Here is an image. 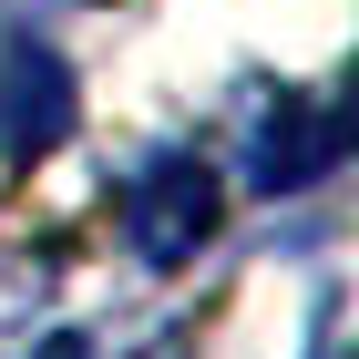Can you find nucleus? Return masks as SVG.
Here are the masks:
<instances>
[{"label": "nucleus", "mask_w": 359, "mask_h": 359, "mask_svg": "<svg viewBox=\"0 0 359 359\" xmlns=\"http://www.w3.org/2000/svg\"><path fill=\"white\" fill-rule=\"evenodd\" d=\"M339 165V113L329 103H277L267 144H257V185H318Z\"/></svg>", "instance_id": "3"}, {"label": "nucleus", "mask_w": 359, "mask_h": 359, "mask_svg": "<svg viewBox=\"0 0 359 359\" xmlns=\"http://www.w3.org/2000/svg\"><path fill=\"white\" fill-rule=\"evenodd\" d=\"M123 236H134L144 267H185V257L216 236V175L195 165V154L144 165V175H134V195H123Z\"/></svg>", "instance_id": "1"}, {"label": "nucleus", "mask_w": 359, "mask_h": 359, "mask_svg": "<svg viewBox=\"0 0 359 359\" xmlns=\"http://www.w3.org/2000/svg\"><path fill=\"white\" fill-rule=\"evenodd\" d=\"M0 123H11V144H21V154L62 144V123H72V83H62V62L41 52V41H21V52H11V72H0Z\"/></svg>", "instance_id": "2"}]
</instances>
